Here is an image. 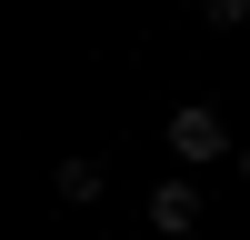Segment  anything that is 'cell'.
<instances>
[{"mask_svg":"<svg viewBox=\"0 0 250 240\" xmlns=\"http://www.w3.org/2000/svg\"><path fill=\"white\" fill-rule=\"evenodd\" d=\"M220 150H230V120H220L210 100H180V110H170V160H180V170H210Z\"/></svg>","mask_w":250,"mask_h":240,"instance_id":"cell-1","label":"cell"},{"mask_svg":"<svg viewBox=\"0 0 250 240\" xmlns=\"http://www.w3.org/2000/svg\"><path fill=\"white\" fill-rule=\"evenodd\" d=\"M50 190H60V200H70V210H90V200H100V190H110V170H100V160H90V150H70V160H60V170H50Z\"/></svg>","mask_w":250,"mask_h":240,"instance_id":"cell-3","label":"cell"},{"mask_svg":"<svg viewBox=\"0 0 250 240\" xmlns=\"http://www.w3.org/2000/svg\"><path fill=\"white\" fill-rule=\"evenodd\" d=\"M150 230H160V240H190V230H200V180H190V170L150 190Z\"/></svg>","mask_w":250,"mask_h":240,"instance_id":"cell-2","label":"cell"},{"mask_svg":"<svg viewBox=\"0 0 250 240\" xmlns=\"http://www.w3.org/2000/svg\"><path fill=\"white\" fill-rule=\"evenodd\" d=\"M240 180H250V150H240Z\"/></svg>","mask_w":250,"mask_h":240,"instance_id":"cell-5","label":"cell"},{"mask_svg":"<svg viewBox=\"0 0 250 240\" xmlns=\"http://www.w3.org/2000/svg\"><path fill=\"white\" fill-rule=\"evenodd\" d=\"M200 20H210V30H240V20H250V0H200Z\"/></svg>","mask_w":250,"mask_h":240,"instance_id":"cell-4","label":"cell"}]
</instances>
